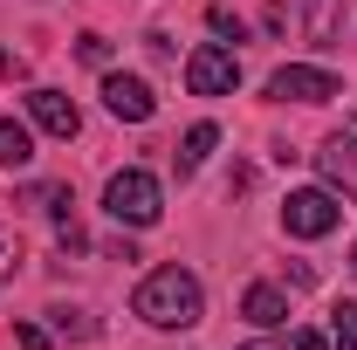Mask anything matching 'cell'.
<instances>
[{"mask_svg":"<svg viewBox=\"0 0 357 350\" xmlns=\"http://www.w3.org/2000/svg\"><path fill=\"white\" fill-rule=\"evenodd\" d=\"M241 316H248L255 330H275V323H289V296H282L275 282H248V296H241Z\"/></svg>","mask_w":357,"mask_h":350,"instance_id":"obj_9","label":"cell"},{"mask_svg":"<svg viewBox=\"0 0 357 350\" xmlns=\"http://www.w3.org/2000/svg\"><path fill=\"white\" fill-rule=\"evenodd\" d=\"M14 268H21V241H14V227H0V289L14 282Z\"/></svg>","mask_w":357,"mask_h":350,"instance_id":"obj_15","label":"cell"},{"mask_svg":"<svg viewBox=\"0 0 357 350\" xmlns=\"http://www.w3.org/2000/svg\"><path fill=\"white\" fill-rule=\"evenodd\" d=\"M268 96L275 103H330V96H344V83L330 69H310V62H282L268 76Z\"/></svg>","mask_w":357,"mask_h":350,"instance_id":"obj_5","label":"cell"},{"mask_svg":"<svg viewBox=\"0 0 357 350\" xmlns=\"http://www.w3.org/2000/svg\"><path fill=\"white\" fill-rule=\"evenodd\" d=\"M289 350H330V337H323V330H296V337H289Z\"/></svg>","mask_w":357,"mask_h":350,"instance_id":"obj_18","label":"cell"},{"mask_svg":"<svg viewBox=\"0 0 357 350\" xmlns=\"http://www.w3.org/2000/svg\"><path fill=\"white\" fill-rule=\"evenodd\" d=\"M303 28H310V42H316V48H337V35H344V0H310Z\"/></svg>","mask_w":357,"mask_h":350,"instance_id":"obj_10","label":"cell"},{"mask_svg":"<svg viewBox=\"0 0 357 350\" xmlns=\"http://www.w3.org/2000/svg\"><path fill=\"white\" fill-rule=\"evenodd\" d=\"M28 158H35V137H28V124L0 117V165H28Z\"/></svg>","mask_w":357,"mask_h":350,"instance_id":"obj_13","label":"cell"},{"mask_svg":"<svg viewBox=\"0 0 357 350\" xmlns=\"http://www.w3.org/2000/svg\"><path fill=\"white\" fill-rule=\"evenodd\" d=\"M234 83H241V55H234V48L199 42L185 55V89H192V96H234Z\"/></svg>","mask_w":357,"mask_h":350,"instance_id":"obj_4","label":"cell"},{"mask_svg":"<svg viewBox=\"0 0 357 350\" xmlns=\"http://www.w3.org/2000/svg\"><path fill=\"white\" fill-rule=\"evenodd\" d=\"M76 55H83L89 69H110V42H103V35H83V42H76Z\"/></svg>","mask_w":357,"mask_h":350,"instance_id":"obj_16","label":"cell"},{"mask_svg":"<svg viewBox=\"0 0 357 350\" xmlns=\"http://www.w3.org/2000/svg\"><path fill=\"white\" fill-rule=\"evenodd\" d=\"M103 213L117 220V227H158V213H165V199H158V178L144 172V165L110 172V185H103Z\"/></svg>","mask_w":357,"mask_h":350,"instance_id":"obj_2","label":"cell"},{"mask_svg":"<svg viewBox=\"0 0 357 350\" xmlns=\"http://www.w3.org/2000/svg\"><path fill=\"white\" fill-rule=\"evenodd\" d=\"M316 165H323V178H330V192L357 199V131H351V124H344V131L316 151Z\"/></svg>","mask_w":357,"mask_h":350,"instance_id":"obj_8","label":"cell"},{"mask_svg":"<svg viewBox=\"0 0 357 350\" xmlns=\"http://www.w3.org/2000/svg\"><path fill=\"white\" fill-rule=\"evenodd\" d=\"M351 275H357V248H351Z\"/></svg>","mask_w":357,"mask_h":350,"instance_id":"obj_23","label":"cell"},{"mask_svg":"<svg viewBox=\"0 0 357 350\" xmlns=\"http://www.w3.org/2000/svg\"><path fill=\"white\" fill-rule=\"evenodd\" d=\"M213 144H220V131H213V124H192V131L178 137V178H192V172H199V165L213 158Z\"/></svg>","mask_w":357,"mask_h":350,"instance_id":"obj_11","label":"cell"},{"mask_svg":"<svg viewBox=\"0 0 357 350\" xmlns=\"http://www.w3.org/2000/svg\"><path fill=\"white\" fill-rule=\"evenodd\" d=\"M28 117H35V124H42L48 137H76L83 131V110H76V96H69V89H28Z\"/></svg>","mask_w":357,"mask_h":350,"instance_id":"obj_7","label":"cell"},{"mask_svg":"<svg viewBox=\"0 0 357 350\" xmlns=\"http://www.w3.org/2000/svg\"><path fill=\"white\" fill-rule=\"evenodd\" d=\"M351 131H357V110H351Z\"/></svg>","mask_w":357,"mask_h":350,"instance_id":"obj_24","label":"cell"},{"mask_svg":"<svg viewBox=\"0 0 357 350\" xmlns=\"http://www.w3.org/2000/svg\"><path fill=\"white\" fill-rule=\"evenodd\" d=\"M241 350H282V344H261V337H255V344H241Z\"/></svg>","mask_w":357,"mask_h":350,"instance_id":"obj_22","label":"cell"},{"mask_svg":"<svg viewBox=\"0 0 357 350\" xmlns=\"http://www.w3.org/2000/svg\"><path fill=\"white\" fill-rule=\"evenodd\" d=\"M337 220H344V206H337L330 185H303V192L282 199V227H289L296 241H323V234H337Z\"/></svg>","mask_w":357,"mask_h":350,"instance_id":"obj_3","label":"cell"},{"mask_svg":"<svg viewBox=\"0 0 357 350\" xmlns=\"http://www.w3.org/2000/svg\"><path fill=\"white\" fill-rule=\"evenodd\" d=\"M48 316H55V337H62V344H96V337H103V323H96L89 309H48Z\"/></svg>","mask_w":357,"mask_h":350,"instance_id":"obj_12","label":"cell"},{"mask_svg":"<svg viewBox=\"0 0 357 350\" xmlns=\"http://www.w3.org/2000/svg\"><path fill=\"white\" fill-rule=\"evenodd\" d=\"M14 344H21V350H48V344H55V337H48L42 323H21V330H14Z\"/></svg>","mask_w":357,"mask_h":350,"instance_id":"obj_17","label":"cell"},{"mask_svg":"<svg viewBox=\"0 0 357 350\" xmlns=\"http://www.w3.org/2000/svg\"><path fill=\"white\" fill-rule=\"evenodd\" d=\"M110 261H137V248H131V234H110V248H103Z\"/></svg>","mask_w":357,"mask_h":350,"instance_id":"obj_19","label":"cell"},{"mask_svg":"<svg viewBox=\"0 0 357 350\" xmlns=\"http://www.w3.org/2000/svg\"><path fill=\"white\" fill-rule=\"evenodd\" d=\"M103 110L117 117V124H151V110H158V96L144 76H124V69H110L103 76Z\"/></svg>","mask_w":357,"mask_h":350,"instance_id":"obj_6","label":"cell"},{"mask_svg":"<svg viewBox=\"0 0 357 350\" xmlns=\"http://www.w3.org/2000/svg\"><path fill=\"white\" fill-rule=\"evenodd\" d=\"M330 350H357V303L330 309Z\"/></svg>","mask_w":357,"mask_h":350,"instance_id":"obj_14","label":"cell"},{"mask_svg":"<svg viewBox=\"0 0 357 350\" xmlns=\"http://www.w3.org/2000/svg\"><path fill=\"white\" fill-rule=\"evenodd\" d=\"M206 21H213V35H234V42H241V21H234V14H227V7H213V14H206Z\"/></svg>","mask_w":357,"mask_h":350,"instance_id":"obj_20","label":"cell"},{"mask_svg":"<svg viewBox=\"0 0 357 350\" xmlns=\"http://www.w3.org/2000/svg\"><path fill=\"white\" fill-rule=\"evenodd\" d=\"M131 309L151 323V330H192L199 316H206V289H199V275L192 268H151L144 282H137Z\"/></svg>","mask_w":357,"mask_h":350,"instance_id":"obj_1","label":"cell"},{"mask_svg":"<svg viewBox=\"0 0 357 350\" xmlns=\"http://www.w3.org/2000/svg\"><path fill=\"white\" fill-rule=\"evenodd\" d=\"M0 76H7V83H21V76H28V62H21V55H7V48H0Z\"/></svg>","mask_w":357,"mask_h":350,"instance_id":"obj_21","label":"cell"}]
</instances>
